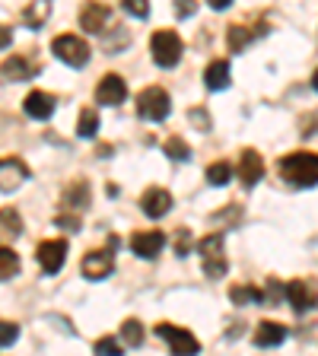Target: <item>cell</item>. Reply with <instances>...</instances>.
I'll return each mask as SVG.
<instances>
[{
  "label": "cell",
  "mask_w": 318,
  "mask_h": 356,
  "mask_svg": "<svg viewBox=\"0 0 318 356\" xmlns=\"http://www.w3.org/2000/svg\"><path fill=\"white\" fill-rule=\"evenodd\" d=\"M287 341V325H277V321H261L255 327V347H280Z\"/></svg>",
  "instance_id": "obj_19"
},
{
  "label": "cell",
  "mask_w": 318,
  "mask_h": 356,
  "mask_svg": "<svg viewBox=\"0 0 318 356\" xmlns=\"http://www.w3.org/2000/svg\"><path fill=\"white\" fill-rule=\"evenodd\" d=\"M166 156H169V159H182V163H185L188 156H191V149H188V143L182 140V137H169V140H166Z\"/></svg>",
  "instance_id": "obj_30"
},
{
  "label": "cell",
  "mask_w": 318,
  "mask_h": 356,
  "mask_svg": "<svg viewBox=\"0 0 318 356\" xmlns=\"http://www.w3.org/2000/svg\"><path fill=\"white\" fill-rule=\"evenodd\" d=\"M182 51H185V44H182L178 32L172 29H159L150 38V54H153V60L159 67H175L182 60Z\"/></svg>",
  "instance_id": "obj_3"
},
{
  "label": "cell",
  "mask_w": 318,
  "mask_h": 356,
  "mask_svg": "<svg viewBox=\"0 0 318 356\" xmlns=\"http://www.w3.org/2000/svg\"><path fill=\"white\" fill-rule=\"evenodd\" d=\"M89 200H93L89 181L86 178H77V181H70V185L64 188V194H61V207L70 210V213H83V210L89 207Z\"/></svg>",
  "instance_id": "obj_10"
},
{
  "label": "cell",
  "mask_w": 318,
  "mask_h": 356,
  "mask_svg": "<svg viewBox=\"0 0 318 356\" xmlns=\"http://www.w3.org/2000/svg\"><path fill=\"white\" fill-rule=\"evenodd\" d=\"M22 236V216L19 210L3 207L0 210V238H19Z\"/></svg>",
  "instance_id": "obj_23"
},
{
  "label": "cell",
  "mask_w": 318,
  "mask_h": 356,
  "mask_svg": "<svg viewBox=\"0 0 318 356\" xmlns=\"http://www.w3.org/2000/svg\"><path fill=\"white\" fill-rule=\"evenodd\" d=\"M80 270L86 280H105V277L115 270V254H111L109 248H93V252H86Z\"/></svg>",
  "instance_id": "obj_9"
},
{
  "label": "cell",
  "mask_w": 318,
  "mask_h": 356,
  "mask_svg": "<svg viewBox=\"0 0 318 356\" xmlns=\"http://www.w3.org/2000/svg\"><path fill=\"white\" fill-rule=\"evenodd\" d=\"M121 341L127 343V347H143V325L137 318H127L125 325H121Z\"/></svg>",
  "instance_id": "obj_25"
},
{
  "label": "cell",
  "mask_w": 318,
  "mask_h": 356,
  "mask_svg": "<svg viewBox=\"0 0 318 356\" xmlns=\"http://www.w3.org/2000/svg\"><path fill=\"white\" fill-rule=\"evenodd\" d=\"M172 111V99L163 86H147L137 96V115L147 121H166Z\"/></svg>",
  "instance_id": "obj_4"
},
{
  "label": "cell",
  "mask_w": 318,
  "mask_h": 356,
  "mask_svg": "<svg viewBox=\"0 0 318 356\" xmlns=\"http://www.w3.org/2000/svg\"><path fill=\"white\" fill-rule=\"evenodd\" d=\"M51 51L67 67H86V60H89V44L77 35H58L51 42Z\"/></svg>",
  "instance_id": "obj_5"
},
{
  "label": "cell",
  "mask_w": 318,
  "mask_h": 356,
  "mask_svg": "<svg viewBox=\"0 0 318 356\" xmlns=\"http://www.w3.org/2000/svg\"><path fill=\"white\" fill-rule=\"evenodd\" d=\"M96 131H99V115L93 108H83L80 111V121H77V134H80V137H96Z\"/></svg>",
  "instance_id": "obj_26"
},
{
  "label": "cell",
  "mask_w": 318,
  "mask_h": 356,
  "mask_svg": "<svg viewBox=\"0 0 318 356\" xmlns=\"http://www.w3.org/2000/svg\"><path fill=\"white\" fill-rule=\"evenodd\" d=\"M280 299H283V286L277 283V277H271L267 286L261 289V305H280Z\"/></svg>",
  "instance_id": "obj_29"
},
{
  "label": "cell",
  "mask_w": 318,
  "mask_h": 356,
  "mask_svg": "<svg viewBox=\"0 0 318 356\" xmlns=\"http://www.w3.org/2000/svg\"><path fill=\"white\" fill-rule=\"evenodd\" d=\"M204 83H207V89H214V92H220V89L230 86V83H232L230 60H214V64L204 70Z\"/></svg>",
  "instance_id": "obj_20"
},
{
  "label": "cell",
  "mask_w": 318,
  "mask_h": 356,
  "mask_svg": "<svg viewBox=\"0 0 318 356\" xmlns=\"http://www.w3.org/2000/svg\"><path fill=\"white\" fill-rule=\"evenodd\" d=\"M239 178H242L245 188H255L264 178V159H261L258 149H242V159H239Z\"/></svg>",
  "instance_id": "obj_14"
},
{
  "label": "cell",
  "mask_w": 318,
  "mask_h": 356,
  "mask_svg": "<svg viewBox=\"0 0 318 356\" xmlns=\"http://www.w3.org/2000/svg\"><path fill=\"white\" fill-rule=\"evenodd\" d=\"M230 296H232V302H239V305H261V289L258 286H232Z\"/></svg>",
  "instance_id": "obj_28"
},
{
  "label": "cell",
  "mask_w": 318,
  "mask_h": 356,
  "mask_svg": "<svg viewBox=\"0 0 318 356\" xmlns=\"http://www.w3.org/2000/svg\"><path fill=\"white\" fill-rule=\"evenodd\" d=\"M16 274H19V254L13 248H7V245H0V283L13 280Z\"/></svg>",
  "instance_id": "obj_24"
},
{
  "label": "cell",
  "mask_w": 318,
  "mask_h": 356,
  "mask_svg": "<svg viewBox=\"0 0 318 356\" xmlns=\"http://www.w3.org/2000/svg\"><path fill=\"white\" fill-rule=\"evenodd\" d=\"M10 42H13V32H10L7 26L0 22V48H10Z\"/></svg>",
  "instance_id": "obj_38"
},
{
  "label": "cell",
  "mask_w": 318,
  "mask_h": 356,
  "mask_svg": "<svg viewBox=\"0 0 318 356\" xmlns=\"http://www.w3.org/2000/svg\"><path fill=\"white\" fill-rule=\"evenodd\" d=\"M232 175H236V169H232L230 163H214L207 169V181H210V185H216V188H220V185H230Z\"/></svg>",
  "instance_id": "obj_27"
},
{
  "label": "cell",
  "mask_w": 318,
  "mask_h": 356,
  "mask_svg": "<svg viewBox=\"0 0 318 356\" xmlns=\"http://www.w3.org/2000/svg\"><path fill=\"white\" fill-rule=\"evenodd\" d=\"M166 245V236L159 229H150V232H134L131 236V252L137 258H156V254L163 252Z\"/></svg>",
  "instance_id": "obj_15"
},
{
  "label": "cell",
  "mask_w": 318,
  "mask_h": 356,
  "mask_svg": "<svg viewBox=\"0 0 318 356\" xmlns=\"http://www.w3.org/2000/svg\"><path fill=\"white\" fill-rule=\"evenodd\" d=\"M258 35V32L252 29V26H242V22H232L230 29H226V44H230V51L232 54H239V51H245L248 48V42Z\"/></svg>",
  "instance_id": "obj_21"
},
{
  "label": "cell",
  "mask_w": 318,
  "mask_h": 356,
  "mask_svg": "<svg viewBox=\"0 0 318 356\" xmlns=\"http://www.w3.org/2000/svg\"><path fill=\"white\" fill-rule=\"evenodd\" d=\"M96 350H99V353H109V356H121V353H125V350H121V343L115 341V337H99Z\"/></svg>",
  "instance_id": "obj_34"
},
{
  "label": "cell",
  "mask_w": 318,
  "mask_h": 356,
  "mask_svg": "<svg viewBox=\"0 0 318 356\" xmlns=\"http://www.w3.org/2000/svg\"><path fill=\"white\" fill-rule=\"evenodd\" d=\"M283 299L293 305V312L305 315L315 309V280H293L283 286Z\"/></svg>",
  "instance_id": "obj_7"
},
{
  "label": "cell",
  "mask_w": 318,
  "mask_h": 356,
  "mask_svg": "<svg viewBox=\"0 0 318 356\" xmlns=\"http://www.w3.org/2000/svg\"><path fill=\"white\" fill-rule=\"evenodd\" d=\"M156 334L169 343L172 353H185V356L200 353V341L188 327H175V325H169V321H163V325H156Z\"/></svg>",
  "instance_id": "obj_6"
},
{
  "label": "cell",
  "mask_w": 318,
  "mask_h": 356,
  "mask_svg": "<svg viewBox=\"0 0 318 356\" xmlns=\"http://www.w3.org/2000/svg\"><path fill=\"white\" fill-rule=\"evenodd\" d=\"M172 10H175L178 19H188V16L198 13V0H175V3H172Z\"/></svg>",
  "instance_id": "obj_33"
},
{
  "label": "cell",
  "mask_w": 318,
  "mask_h": 356,
  "mask_svg": "<svg viewBox=\"0 0 318 356\" xmlns=\"http://www.w3.org/2000/svg\"><path fill=\"white\" fill-rule=\"evenodd\" d=\"M26 178H29V169H26V163H22V159H16V156L0 159V191H7V194L16 191Z\"/></svg>",
  "instance_id": "obj_11"
},
{
  "label": "cell",
  "mask_w": 318,
  "mask_h": 356,
  "mask_svg": "<svg viewBox=\"0 0 318 356\" xmlns=\"http://www.w3.org/2000/svg\"><path fill=\"white\" fill-rule=\"evenodd\" d=\"M29 76H35V64L26 58H7L0 64V80L19 83V80H29Z\"/></svg>",
  "instance_id": "obj_18"
},
{
  "label": "cell",
  "mask_w": 318,
  "mask_h": 356,
  "mask_svg": "<svg viewBox=\"0 0 318 356\" xmlns=\"http://www.w3.org/2000/svg\"><path fill=\"white\" fill-rule=\"evenodd\" d=\"M191 121L198 131H210V115L207 111H200V108H191Z\"/></svg>",
  "instance_id": "obj_37"
},
{
  "label": "cell",
  "mask_w": 318,
  "mask_h": 356,
  "mask_svg": "<svg viewBox=\"0 0 318 356\" xmlns=\"http://www.w3.org/2000/svg\"><path fill=\"white\" fill-rule=\"evenodd\" d=\"M16 337H19V325H13V321H0V347L16 343Z\"/></svg>",
  "instance_id": "obj_32"
},
{
  "label": "cell",
  "mask_w": 318,
  "mask_h": 356,
  "mask_svg": "<svg viewBox=\"0 0 318 356\" xmlns=\"http://www.w3.org/2000/svg\"><path fill=\"white\" fill-rule=\"evenodd\" d=\"M58 226L61 229H67V232H80V216L70 213V210H64V213L58 216Z\"/></svg>",
  "instance_id": "obj_36"
},
{
  "label": "cell",
  "mask_w": 318,
  "mask_h": 356,
  "mask_svg": "<svg viewBox=\"0 0 318 356\" xmlns=\"http://www.w3.org/2000/svg\"><path fill=\"white\" fill-rule=\"evenodd\" d=\"M125 96H127V86H125V80H121L118 74H109V76H102V80H99L96 102H102V105H121V102H125Z\"/></svg>",
  "instance_id": "obj_16"
},
{
  "label": "cell",
  "mask_w": 318,
  "mask_h": 356,
  "mask_svg": "<svg viewBox=\"0 0 318 356\" xmlns=\"http://www.w3.org/2000/svg\"><path fill=\"white\" fill-rule=\"evenodd\" d=\"M121 7H125V13L137 16V19H147V13H150V0H121Z\"/></svg>",
  "instance_id": "obj_31"
},
{
  "label": "cell",
  "mask_w": 318,
  "mask_h": 356,
  "mask_svg": "<svg viewBox=\"0 0 318 356\" xmlns=\"http://www.w3.org/2000/svg\"><path fill=\"white\" fill-rule=\"evenodd\" d=\"M198 252H200V267H204V274H207L210 280L226 277L230 261H226V252H223V236H220V232H214V236H207V238H200Z\"/></svg>",
  "instance_id": "obj_2"
},
{
  "label": "cell",
  "mask_w": 318,
  "mask_h": 356,
  "mask_svg": "<svg viewBox=\"0 0 318 356\" xmlns=\"http://www.w3.org/2000/svg\"><path fill=\"white\" fill-rule=\"evenodd\" d=\"M48 16H51V0H32L29 7H26V13H22V19H26L29 29H42L45 22H48Z\"/></svg>",
  "instance_id": "obj_22"
},
{
  "label": "cell",
  "mask_w": 318,
  "mask_h": 356,
  "mask_svg": "<svg viewBox=\"0 0 318 356\" xmlns=\"http://www.w3.org/2000/svg\"><path fill=\"white\" fill-rule=\"evenodd\" d=\"M283 181H289L293 188H312L318 181V156L312 149H296V153H287L277 163Z\"/></svg>",
  "instance_id": "obj_1"
},
{
  "label": "cell",
  "mask_w": 318,
  "mask_h": 356,
  "mask_svg": "<svg viewBox=\"0 0 318 356\" xmlns=\"http://www.w3.org/2000/svg\"><path fill=\"white\" fill-rule=\"evenodd\" d=\"M207 3H210V7H214V10H226V7H230V3H232V0H207Z\"/></svg>",
  "instance_id": "obj_39"
},
{
  "label": "cell",
  "mask_w": 318,
  "mask_h": 356,
  "mask_svg": "<svg viewBox=\"0 0 318 356\" xmlns=\"http://www.w3.org/2000/svg\"><path fill=\"white\" fill-rule=\"evenodd\" d=\"M141 210L150 216V220H159L172 210V194L166 188H147L141 194Z\"/></svg>",
  "instance_id": "obj_12"
},
{
  "label": "cell",
  "mask_w": 318,
  "mask_h": 356,
  "mask_svg": "<svg viewBox=\"0 0 318 356\" xmlns=\"http://www.w3.org/2000/svg\"><path fill=\"white\" fill-rule=\"evenodd\" d=\"M22 111H26L29 118H35V121L51 118L54 96H48V92H42V89H35V92H29V96H26V102H22Z\"/></svg>",
  "instance_id": "obj_17"
},
{
  "label": "cell",
  "mask_w": 318,
  "mask_h": 356,
  "mask_svg": "<svg viewBox=\"0 0 318 356\" xmlns=\"http://www.w3.org/2000/svg\"><path fill=\"white\" fill-rule=\"evenodd\" d=\"M35 258H38L45 274H58L67 261V242L64 238H45V242L35 248Z\"/></svg>",
  "instance_id": "obj_8"
},
{
  "label": "cell",
  "mask_w": 318,
  "mask_h": 356,
  "mask_svg": "<svg viewBox=\"0 0 318 356\" xmlns=\"http://www.w3.org/2000/svg\"><path fill=\"white\" fill-rule=\"evenodd\" d=\"M188 252H191V232H188V229H178L175 232V254H178V258H185Z\"/></svg>",
  "instance_id": "obj_35"
},
{
  "label": "cell",
  "mask_w": 318,
  "mask_h": 356,
  "mask_svg": "<svg viewBox=\"0 0 318 356\" xmlns=\"http://www.w3.org/2000/svg\"><path fill=\"white\" fill-rule=\"evenodd\" d=\"M111 22V10L105 3H86L80 13V26L89 32V35H102Z\"/></svg>",
  "instance_id": "obj_13"
}]
</instances>
